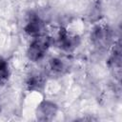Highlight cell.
<instances>
[{
  "label": "cell",
  "mask_w": 122,
  "mask_h": 122,
  "mask_svg": "<svg viewBox=\"0 0 122 122\" xmlns=\"http://www.w3.org/2000/svg\"><path fill=\"white\" fill-rule=\"evenodd\" d=\"M51 44V38L46 34L33 37V40L30 42L27 51V55L29 59L33 62H37L43 59Z\"/></svg>",
  "instance_id": "cell-1"
},
{
  "label": "cell",
  "mask_w": 122,
  "mask_h": 122,
  "mask_svg": "<svg viewBox=\"0 0 122 122\" xmlns=\"http://www.w3.org/2000/svg\"><path fill=\"white\" fill-rule=\"evenodd\" d=\"M91 38L94 47H96L98 50H106L112 42V33L108 26L97 25L93 28Z\"/></svg>",
  "instance_id": "cell-2"
},
{
  "label": "cell",
  "mask_w": 122,
  "mask_h": 122,
  "mask_svg": "<svg viewBox=\"0 0 122 122\" xmlns=\"http://www.w3.org/2000/svg\"><path fill=\"white\" fill-rule=\"evenodd\" d=\"M78 43H79V38L76 35L71 34L65 29L59 30V32L56 38V44L60 49L66 51H72L75 47H77Z\"/></svg>",
  "instance_id": "cell-3"
},
{
  "label": "cell",
  "mask_w": 122,
  "mask_h": 122,
  "mask_svg": "<svg viewBox=\"0 0 122 122\" xmlns=\"http://www.w3.org/2000/svg\"><path fill=\"white\" fill-rule=\"evenodd\" d=\"M57 112V106L51 101H43L39 104L36 112V116L38 120L48 121L51 120Z\"/></svg>",
  "instance_id": "cell-4"
},
{
  "label": "cell",
  "mask_w": 122,
  "mask_h": 122,
  "mask_svg": "<svg viewBox=\"0 0 122 122\" xmlns=\"http://www.w3.org/2000/svg\"><path fill=\"white\" fill-rule=\"evenodd\" d=\"M44 22L36 15H32L30 17V20L28 21L26 27H25V31L32 36V37H37L39 35L45 34L44 33Z\"/></svg>",
  "instance_id": "cell-5"
},
{
  "label": "cell",
  "mask_w": 122,
  "mask_h": 122,
  "mask_svg": "<svg viewBox=\"0 0 122 122\" xmlns=\"http://www.w3.org/2000/svg\"><path fill=\"white\" fill-rule=\"evenodd\" d=\"M49 70L52 74H63L69 70V60L63 57H53L49 62Z\"/></svg>",
  "instance_id": "cell-6"
},
{
  "label": "cell",
  "mask_w": 122,
  "mask_h": 122,
  "mask_svg": "<svg viewBox=\"0 0 122 122\" xmlns=\"http://www.w3.org/2000/svg\"><path fill=\"white\" fill-rule=\"evenodd\" d=\"M45 79L40 73L30 74L27 80V87L30 91H39L43 88Z\"/></svg>",
  "instance_id": "cell-7"
},
{
  "label": "cell",
  "mask_w": 122,
  "mask_h": 122,
  "mask_svg": "<svg viewBox=\"0 0 122 122\" xmlns=\"http://www.w3.org/2000/svg\"><path fill=\"white\" fill-rule=\"evenodd\" d=\"M10 77V68L6 60L0 58V86L6 84Z\"/></svg>",
  "instance_id": "cell-8"
}]
</instances>
